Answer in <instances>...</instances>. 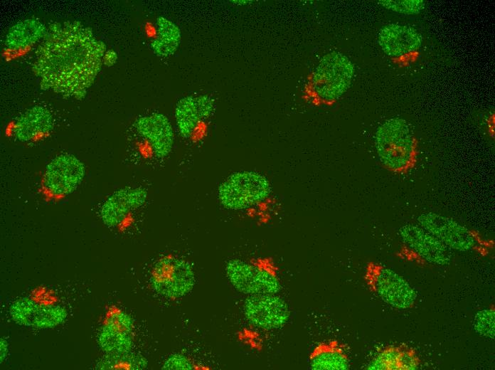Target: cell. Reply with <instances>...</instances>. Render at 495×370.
<instances>
[{"mask_svg":"<svg viewBox=\"0 0 495 370\" xmlns=\"http://www.w3.org/2000/svg\"><path fill=\"white\" fill-rule=\"evenodd\" d=\"M105 44L78 21L50 26L38 46L33 70L44 90L83 98L100 72Z\"/></svg>","mask_w":495,"mask_h":370,"instance_id":"1","label":"cell"},{"mask_svg":"<svg viewBox=\"0 0 495 370\" xmlns=\"http://www.w3.org/2000/svg\"><path fill=\"white\" fill-rule=\"evenodd\" d=\"M375 147L388 171L403 174L414 166L416 141L406 120L393 117L384 121L376 131Z\"/></svg>","mask_w":495,"mask_h":370,"instance_id":"2","label":"cell"},{"mask_svg":"<svg viewBox=\"0 0 495 370\" xmlns=\"http://www.w3.org/2000/svg\"><path fill=\"white\" fill-rule=\"evenodd\" d=\"M354 65L341 53L332 51L325 54L314 70L309 89L319 103H329L339 98L351 85Z\"/></svg>","mask_w":495,"mask_h":370,"instance_id":"3","label":"cell"},{"mask_svg":"<svg viewBox=\"0 0 495 370\" xmlns=\"http://www.w3.org/2000/svg\"><path fill=\"white\" fill-rule=\"evenodd\" d=\"M272 189L266 176L254 171L229 175L218 186V199L226 209L243 211L266 201Z\"/></svg>","mask_w":495,"mask_h":370,"instance_id":"4","label":"cell"},{"mask_svg":"<svg viewBox=\"0 0 495 370\" xmlns=\"http://www.w3.org/2000/svg\"><path fill=\"white\" fill-rule=\"evenodd\" d=\"M225 274L233 287L247 295L277 294L281 289L278 269L268 258L252 261L230 259L225 265Z\"/></svg>","mask_w":495,"mask_h":370,"instance_id":"5","label":"cell"},{"mask_svg":"<svg viewBox=\"0 0 495 370\" xmlns=\"http://www.w3.org/2000/svg\"><path fill=\"white\" fill-rule=\"evenodd\" d=\"M420 226L433 235L451 250L460 252L477 251L488 253L491 241L484 240L475 231L460 224L452 218L434 212L422 213L417 218Z\"/></svg>","mask_w":495,"mask_h":370,"instance_id":"6","label":"cell"},{"mask_svg":"<svg viewBox=\"0 0 495 370\" xmlns=\"http://www.w3.org/2000/svg\"><path fill=\"white\" fill-rule=\"evenodd\" d=\"M363 279L368 290L391 307L406 310L414 306L415 291L402 276L384 265L368 262Z\"/></svg>","mask_w":495,"mask_h":370,"instance_id":"7","label":"cell"},{"mask_svg":"<svg viewBox=\"0 0 495 370\" xmlns=\"http://www.w3.org/2000/svg\"><path fill=\"white\" fill-rule=\"evenodd\" d=\"M195 273L185 259L166 255L154 265L150 282L154 291L169 299H179L188 294L194 287Z\"/></svg>","mask_w":495,"mask_h":370,"instance_id":"8","label":"cell"},{"mask_svg":"<svg viewBox=\"0 0 495 370\" xmlns=\"http://www.w3.org/2000/svg\"><path fill=\"white\" fill-rule=\"evenodd\" d=\"M85 175L84 164L71 154H61L46 166L41 180L44 196L61 198L72 194Z\"/></svg>","mask_w":495,"mask_h":370,"instance_id":"9","label":"cell"},{"mask_svg":"<svg viewBox=\"0 0 495 370\" xmlns=\"http://www.w3.org/2000/svg\"><path fill=\"white\" fill-rule=\"evenodd\" d=\"M405 255L419 263L447 265L452 258L451 249L419 225L405 224L399 228Z\"/></svg>","mask_w":495,"mask_h":370,"instance_id":"10","label":"cell"},{"mask_svg":"<svg viewBox=\"0 0 495 370\" xmlns=\"http://www.w3.org/2000/svg\"><path fill=\"white\" fill-rule=\"evenodd\" d=\"M243 313L249 323L265 330L282 328L290 317L287 303L277 294L247 295L243 303Z\"/></svg>","mask_w":495,"mask_h":370,"instance_id":"11","label":"cell"},{"mask_svg":"<svg viewBox=\"0 0 495 370\" xmlns=\"http://www.w3.org/2000/svg\"><path fill=\"white\" fill-rule=\"evenodd\" d=\"M147 196V190L139 186L116 190L102 204L100 211L101 220L110 227L119 225L131 211L145 204Z\"/></svg>","mask_w":495,"mask_h":370,"instance_id":"12","label":"cell"},{"mask_svg":"<svg viewBox=\"0 0 495 370\" xmlns=\"http://www.w3.org/2000/svg\"><path fill=\"white\" fill-rule=\"evenodd\" d=\"M135 127L148 142L156 157L164 158L170 154L174 143V133L166 115L159 112L142 115L137 119Z\"/></svg>","mask_w":495,"mask_h":370,"instance_id":"13","label":"cell"},{"mask_svg":"<svg viewBox=\"0 0 495 370\" xmlns=\"http://www.w3.org/2000/svg\"><path fill=\"white\" fill-rule=\"evenodd\" d=\"M213 107L214 101L208 95L181 98L175 107V120L179 134L183 138L189 137L198 125L211 115Z\"/></svg>","mask_w":495,"mask_h":370,"instance_id":"14","label":"cell"},{"mask_svg":"<svg viewBox=\"0 0 495 370\" xmlns=\"http://www.w3.org/2000/svg\"><path fill=\"white\" fill-rule=\"evenodd\" d=\"M378 43L388 56L399 57L417 50L422 43V36L412 27L390 23L380 30Z\"/></svg>","mask_w":495,"mask_h":370,"instance_id":"15","label":"cell"},{"mask_svg":"<svg viewBox=\"0 0 495 370\" xmlns=\"http://www.w3.org/2000/svg\"><path fill=\"white\" fill-rule=\"evenodd\" d=\"M421 360L415 350L405 344L388 345L378 352L366 366L369 370H415Z\"/></svg>","mask_w":495,"mask_h":370,"instance_id":"16","label":"cell"},{"mask_svg":"<svg viewBox=\"0 0 495 370\" xmlns=\"http://www.w3.org/2000/svg\"><path fill=\"white\" fill-rule=\"evenodd\" d=\"M53 127V117L50 111L41 106H35L22 114L13 127V134L21 142H29L49 133Z\"/></svg>","mask_w":495,"mask_h":370,"instance_id":"17","label":"cell"},{"mask_svg":"<svg viewBox=\"0 0 495 370\" xmlns=\"http://www.w3.org/2000/svg\"><path fill=\"white\" fill-rule=\"evenodd\" d=\"M308 361L314 370H346L350 366L346 346L335 339L318 343L310 352Z\"/></svg>","mask_w":495,"mask_h":370,"instance_id":"18","label":"cell"},{"mask_svg":"<svg viewBox=\"0 0 495 370\" xmlns=\"http://www.w3.org/2000/svg\"><path fill=\"white\" fill-rule=\"evenodd\" d=\"M47 33L45 25L37 18H27L19 21L8 31L5 44L12 50L28 47L41 38Z\"/></svg>","mask_w":495,"mask_h":370,"instance_id":"19","label":"cell"},{"mask_svg":"<svg viewBox=\"0 0 495 370\" xmlns=\"http://www.w3.org/2000/svg\"><path fill=\"white\" fill-rule=\"evenodd\" d=\"M157 36L152 40L151 46L159 56L168 57L177 51L181 38L179 27L172 21L164 16L156 19Z\"/></svg>","mask_w":495,"mask_h":370,"instance_id":"20","label":"cell"},{"mask_svg":"<svg viewBox=\"0 0 495 370\" xmlns=\"http://www.w3.org/2000/svg\"><path fill=\"white\" fill-rule=\"evenodd\" d=\"M132 332L106 322L99 331L97 344L106 354L129 352L133 346Z\"/></svg>","mask_w":495,"mask_h":370,"instance_id":"21","label":"cell"},{"mask_svg":"<svg viewBox=\"0 0 495 370\" xmlns=\"http://www.w3.org/2000/svg\"><path fill=\"white\" fill-rule=\"evenodd\" d=\"M147 361L139 354L130 352L122 354H106L96 364L97 369H143Z\"/></svg>","mask_w":495,"mask_h":370,"instance_id":"22","label":"cell"},{"mask_svg":"<svg viewBox=\"0 0 495 370\" xmlns=\"http://www.w3.org/2000/svg\"><path fill=\"white\" fill-rule=\"evenodd\" d=\"M68 315L66 310L59 305H39L32 318L31 327L38 329L55 327L63 323Z\"/></svg>","mask_w":495,"mask_h":370,"instance_id":"23","label":"cell"},{"mask_svg":"<svg viewBox=\"0 0 495 370\" xmlns=\"http://www.w3.org/2000/svg\"><path fill=\"white\" fill-rule=\"evenodd\" d=\"M38 306V304L29 298H19L11 305L9 314L15 323L31 327L32 318Z\"/></svg>","mask_w":495,"mask_h":370,"instance_id":"24","label":"cell"},{"mask_svg":"<svg viewBox=\"0 0 495 370\" xmlns=\"http://www.w3.org/2000/svg\"><path fill=\"white\" fill-rule=\"evenodd\" d=\"M495 309L492 304L479 311L474 319V328L481 336L494 339L495 334Z\"/></svg>","mask_w":495,"mask_h":370,"instance_id":"25","label":"cell"},{"mask_svg":"<svg viewBox=\"0 0 495 370\" xmlns=\"http://www.w3.org/2000/svg\"><path fill=\"white\" fill-rule=\"evenodd\" d=\"M378 4L388 9L404 14H414L420 13L425 7L422 0H405V1H379Z\"/></svg>","mask_w":495,"mask_h":370,"instance_id":"26","label":"cell"},{"mask_svg":"<svg viewBox=\"0 0 495 370\" xmlns=\"http://www.w3.org/2000/svg\"><path fill=\"white\" fill-rule=\"evenodd\" d=\"M194 368L192 361L186 356L180 354H174L169 356L162 366L163 369H184Z\"/></svg>","mask_w":495,"mask_h":370,"instance_id":"27","label":"cell"},{"mask_svg":"<svg viewBox=\"0 0 495 370\" xmlns=\"http://www.w3.org/2000/svg\"><path fill=\"white\" fill-rule=\"evenodd\" d=\"M117 60V53L112 50L110 49L106 51L103 57V63L107 66L113 65Z\"/></svg>","mask_w":495,"mask_h":370,"instance_id":"28","label":"cell"},{"mask_svg":"<svg viewBox=\"0 0 495 370\" xmlns=\"http://www.w3.org/2000/svg\"><path fill=\"white\" fill-rule=\"evenodd\" d=\"M9 343L7 340L3 337L0 339V359L2 363L8 355Z\"/></svg>","mask_w":495,"mask_h":370,"instance_id":"29","label":"cell"},{"mask_svg":"<svg viewBox=\"0 0 495 370\" xmlns=\"http://www.w3.org/2000/svg\"><path fill=\"white\" fill-rule=\"evenodd\" d=\"M231 1L238 5H245L252 2V1L248 0H233Z\"/></svg>","mask_w":495,"mask_h":370,"instance_id":"30","label":"cell"}]
</instances>
